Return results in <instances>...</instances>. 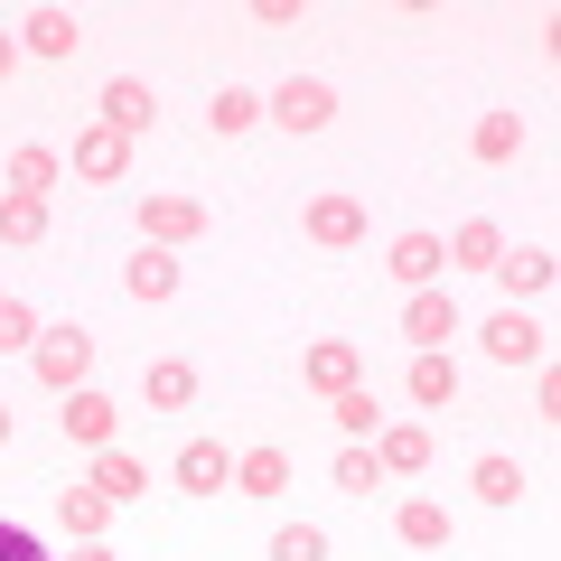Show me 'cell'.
Returning <instances> with one entry per match:
<instances>
[{
  "label": "cell",
  "mask_w": 561,
  "mask_h": 561,
  "mask_svg": "<svg viewBox=\"0 0 561 561\" xmlns=\"http://www.w3.org/2000/svg\"><path fill=\"white\" fill-rule=\"evenodd\" d=\"M28 365H38V383H47V393H76V383L94 375V337H84V328H38Z\"/></svg>",
  "instance_id": "1"
},
{
  "label": "cell",
  "mask_w": 561,
  "mask_h": 561,
  "mask_svg": "<svg viewBox=\"0 0 561 561\" xmlns=\"http://www.w3.org/2000/svg\"><path fill=\"white\" fill-rule=\"evenodd\" d=\"M262 122H280L290 140H309V131H328V122H337V94H328L319 76H290L272 103H262Z\"/></svg>",
  "instance_id": "2"
},
{
  "label": "cell",
  "mask_w": 561,
  "mask_h": 561,
  "mask_svg": "<svg viewBox=\"0 0 561 561\" xmlns=\"http://www.w3.org/2000/svg\"><path fill=\"white\" fill-rule=\"evenodd\" d=\"M300 234H309V243H328V253H356V243H365V206L346 197V187H328V197H309Z\"/></svg>",
  "instance_id": "3"
},
{
  "label": "cell",
  "mask_w": 561,
  "mask_h": 561,
  "mask_svg": "<svg viewBox=\"0 0 561 561\" xmlns=\"http://www.w3.org/2000/svg\"><path fill=\"white\" fill-rule=\"evenodd\" d=\"M402 337H412V356H440V346L459 337V300H449V290H412V300H402Z\"/></svg>",
  "instance_id": "4"
},
{
  "label": "cell",
  "mask_w": 561,
  "mask_h": 561,
  "mask_svg": "<svg viewBox=\"0 0 561 561\" xmlns=\"http://www.w3.org/2000/svg\"><path fill=\"white\" fill-rule=\"evenodd\" d=\"M206 234V206L197 197H160V187H150V197H140V243H197Z\"/></svg>",
  "instance_id": "5"
},
{
  "label": "cell",
  "mask_w": 561,
  "mask_h": 561,
  "mask_svg": "<svg viewBox=\"0 0 561 561\" xmlns=\"http://www.w3.org/2000/svg\"><path fill=\"white\" fill-rule=\"evenodd\" d=\"M57 431H66V440H76V449H113L122 412H113V402L94 393V383H76V393H66V412H57Z\"/></svg>",
  "instance_id": "6"
},
{
  "label": "cell",
  "mask_w": 561,
  "mask_h": 561,
  "mask_svg": "<svg viewBox=\"0 0 561 561\" xmlns=\"http://www.w3.org/2000/svg\"><path fill=\"white\" fill-rule=\"evenodd\" d=\"M300 375H309V393H346V383H365V346L356 337H319L300 356Z\"/></svg>",
  "instance_id": "7"
},
{
  "label": "cell",
  "mask_w": 561,
  "mask_h": 561,
  "mask_svg": "<svg viewBox=\"0 0 561 561\" xmlns=\"http://www.w3.org/2000/svg\"><path fill=\"white\" fill-rule=\"evenodd\" d=\"M76 179H103V187L131 179V140H122L113 122H84V131H76Z\"/></svg>",
  "instance_id": "8"
},
{
  "label": "cell",
  "mask_w": 561,
  "mask_h": 561,
  "mask_svg": "<svg viewBox=\"0 0 561 561\" xmlns=\"http://www.w3.org/2000/svg\"><path fill=\"white\" fill-rule=\"evenodd\" d=\"M383 272H393L402 290H440L449 253H440V234H402V243H393V262H383Z\"/></svg>",
  "instance_id": "9"
},
{
  "label": "cell",
  "mask_w": 561,
  "mask_h": 561,
  "mask_svg": "<svg viewBox=\"0 0 561 561\" xmlns=\"http://www.w3.org/2000/svg\"><path fill=\"white\" fill-rule=\"evenodd\" d=\"M140 402H150V412H187V402H197V365H187V356L140 365Z\"/></svg>",
  "instance_id": "10"
},
{
  "label": "cell",
  "mask_w": 561,
  "mask_h": 561,
  "mask_svg": "<svg viewBox=\"0 0 561 561\" xmlns=\"http://www.w3.org/2000/svg\"><path fill=\"white\" fill-rule=\"evenodd\" d=\"M103 122H113L122 140H131V131H150V122H160V94H150L140 76H113V84H103Z\"/></svg>",
  "instance_id": "11"
},
{
  "label": "cell",
  "mask_w": 561,
  "mask_h": 561,
  "mask_svg": "<svg viewBox=\"0 0 561 561\" xmlns=\"http://www.w3.org/2000/svg\"><path fill=\"white\" fill-rule=\"evenodd\" d=\"M76 47H84L76 10H28L20 20V57H76Z\"/></svg>",
  "instance_id": "12"
},
{
  "label": "cell",
  "mask_w": 561,
  "mask_h": 561,
  "mask_svg": "<svg viewBox=\"0 0 561 561\" xmlns=\"http://www.w3.org/2000/svg\"><path fill=\"white\" fill-rule=\"evenodd\" d=\"M122 290H131V300H150V309H160V300H179V262H169L160 243H140V253L122 262Z\"/></svg>",
  "instance_id": "13"
},
{
  "label": "cell",
  "mask_w": 561,
  "mask_h": 561,
  "mask_svg": "<svg viewBox=\"0 0 561 561\" xmlns=\"http://www.w3.org/2000/svg\"><path fill=\"white\" fill-rule=\"evenodd\" d=\"M375 459H383V478H421L431 468V431L421 421H393V431H375Z\"/></svg>",
  "instance_id": "14"
},
{
  "label": "cell",
  "mask_w": 561,
  "mask_h": 561,
  "mask_svg": "<svg viewBox=\"0 0 561 561\" xmlns=\"http://www.w3.org/2000/svg\"><path fill=\"white\" fill-rule=\"evenodd\" d=\"M496 280H505V300H542V290H552V253H542V243H524V253H496Z\"/></svg>",
  "instance_id": "15"
},
{
  "label": "cell",
  "mask_w": 561,
  "mask_h": 561,
  "mask_svg": "<svg viewBox=\"0 0 561 561\" xmlns=\"http://www.w3.org/2000/svg\"><path fill=\"white\" fill-rule=\"evenodd\" d=\"M486 356L496 365H542V328L524 309H505V319H486Z\"/></svg>",
  "instance_id": "16"
},
{
  "label": "cell",
  "mask_w": 561,
  "mask_h": 561,
  "mask_svg": "<svg viewBox=\"0 0 561 561\" xmlns=\"http://www.w3.org/2000/svg\"><path fill=\"white\" fill-rule=\"evenodd\" d=\"M225 478H234L225 440H187V449H179V486H187V496H225Z\"/></svg>",
  "instance_id": "17"
},
{
  "label": "cell",
  "mask_w": 561,
  "mask_h": 561,
  "mask_svg": "<svg viewBox=\"0 0 561 561\" xmlns=\"http://www.w3.org/2000/svg\"><path fill=\"white\" fill-rule=\"evenodd\" d=\"M440 253H449V272H496V253H505V234H496V225H486V216H468L459 234L440 243Z\"/></svg>",
  "instance_id": "18"
},
{
  "label": "cell",
  "mask_w": 561,
  "mask_h": 561,
  "mask_svg": "<svg viewBox=\"0 0 561 561\" xmlns=\"http://www.w3.org/2000/svg\"><path fill=\"white\" fill-rule=\"evenodd\" d=\"M84 486H94L103 505H122V496H140V486H150V468H140L131 449H94V478H84Z\"/></svg>",
  "instance_id": "19"
},
{
  "label": "cell",
  "mask_w": 561,
  "mask_h": 561,
  "mask_svg": "<svg viewBox=\"0 0 561 561\" xmlns=\"http://www.w3.org/2000/svg\"><path fill=\"white\" fill-rule=\"evenodd\" d=\"M234 486H243V496H280V486H290V449H272V440L243 449V459H234Z\"/></svg>",
  "instance_id": "20"
},
{
  "label": "cell",
  "mask_w": 561,
  "mask_h": 561,
  "mask_svg": "<svg viewBox=\"0 0 561 561\" xmlns=\"http://www.w3.org/2000/svg\"><path fill=\"white\" fill-rule=\"evenodd\" d=\"M393 534L412 542V552H449V505L412 496V505H402V515H393Z\"/></svg>",
  "instance_id": "21"
},
{
  "label": "cell",
  "mask_w": 561,
  "mask_h": 561,
  "mask_svg": "<svg viewBox=\"0 0 561 561\" xmlns=\"http://www.w3.org/2000/svg\"><path fill=\"white\" fill-rule=\"evenodd\" d=\"M468 150H478L486 169H496V160H515V150H524V113H478V131H468Z\"/></svg>",
  "instance_id": "22"
},
{
  "label": "cell",
  "mask_w": 561,
  "mask_h": 561,
  "mask_svg": "<svg viewBox=\"0 0 561 561\" xmlns=\"http://www.w3.org/2000/svg\"><path fill=\"white\" fill-rule=\"evenodd\" d=\"M328 421H337L346 440H375V431H383V412H375V393H365V383H346V393H328Z\"/></svg>",
  "instance_id": "23"
},
{
  "label": "cell",
  "mask_w": 561,
  "mask_h": 561,
  "mask_svg": "<svg viewBox=\"0 0 561 561\" xmlns=\"http://www.w3.org/2000/svg\"><path fill=\"white\" fill-rule=\"evenodd\" d=\"M47 234V197H20V187H0V243H38Z\"/></svg>",
  "instance_id": "24"
},
{
  "label": "cell",
  "mask_w": 561,
  "mask_h": 561,
  "mask_svg": "<svg viewBox=\"0 0 561 561\" xmlns=\"http://www.w3.org/2000/svg\"><path fill=\"white\" fill-rule=\"evenodd\" d=\"M402 383H412V402H431V412L459 402V365H449V356H412V375H402Z\"/></svg>",
  "instance_id": "25"
},
{
  "label": "cell",
  "mask_w": 561,
  "mask_h": 561,
  "mask_svg": "<svg viewBox=\"0 0 561 561\" xmlns=\"http://www.w3.org/2000/svg\"><path fill=\"white\" fill-rule=\"evenodd\" d=\"M468 486H478L486 505H524V468L505 459V449H486V459H478V478H468Z\"/></svg>",
  "instance_id": "26"
},
{
  "label": "cell",
  "mask_w": 561,
  "mask_h": 561,
  "mask_svg": "<svg viewBox=\"0 0 561 561\" xmlns=\"http://www.w3.org/2000/svg\"><path fill=\"white\" fill-rule=\"evenodd\" d=\"M57 150H38V140H28V150H10V187H20V197H47V187H57Z\"/></svg>",
  "instance_id": "27"
},
{
  "label": "cell",
  "mask_w": 561,
  "mask_h": 561,
  "mask_svg": "<svg viewBox=\"0 0 561 561\" xmlns=\"http://www.w3.org/2000/svg\"><path fill=\"white\" fill-rule=\"evenodd\" d=\"M57 515H66V534H76V542H94L103 524H113V505H103L94 486H66V496H57Z\"/></svg>",
  "instance_id": "28"
},
{
  "label": "cell",
  "mask_w": 561,
  "mask_h": 561,
  "mask_svg": "<svg viewBox=\"0 0 561 561\" xmlns=\"http://www.w3.org/2000/svg\"><path fill=\"white\" fill-rule=\"evenodd\" d=\"M206 122H216L225 140H234V131H253V122H262V94H243V84H225V94L206 103Z\"/></svg>",
  "instance_id": "29"
},
{
  "label": "cell",
  "mask_w": 561,
  "mask_h": 561,
  "mask_svg": "<svg viewBox=\"0 0 561 561\" xmlns=\"http://www.w3.org/2000/svg\"><path fill=\"white\" fill-rule=\"evenodd\" d=\"M337 486H346V496H375V486H383V459H375L365 440H346V449H337Z\"/></svg>",
  "instance_id": "30"
},
{
  "label": "cell",
  "mask_w": 561,
  "mask_h": 561,
  "mask_svg": "<svg viewBox=\"0 0 561 561\" xmlns=\"http://www.w3.org/2000/svg\"><path fill=\"white\" fill-rule=\"evenodd\" d=\"M272 561H328V534H319V524H280V534H272Z\"/></svg>",
  "instance_id": "31"
},
{
  "label": "cell",
  "mask_w": 561,
  "mask_h": 561,
  "mask_svg": "<svg viewBox=\"0 0 561 561\" xmlns=\"http://www.w3.org/2000/svg\"><path fill=\"white\" fill-rule=\"evenodd\" d=\"M0 346H38V309L28 300H0Z\"/></svg>",
  "instance_id": "32"
},
{
  "label": "cell",
  "mask_w": 561,
  "mask_h": 561,
  "mask_svg": "<svg viewBox=\"0 0 561 561\" xmlns=\"http://www.w3.org/2000/svg\"><path fill=\"white\" fill-rule=\"evenodd\" d=\"M0 561H47V542L28 524H0Z\"/></svg>",
  "instance_id": "33"
},
{
  "label": "cell",
  "mask_w": 561,
  "mask_h": 561,
  "mask_svg": "<svg viewBox=\"0 0 561 561\" xmlns=\"http://www.w3.org/2000/svg\"><path fill=\"white\" fill-rule=\"evenodd\" d=\"M534 412L561 421V375H552V365H534Z\"/></svg>",
  "instance_id": "34"
},
{
  "label": "cell",
  "mask_w": 561,
  "mask_h": 561,
  "mask_svg": "<svg viewBox=\"0 0 561 561\" xmlns=\"http://www.w3.org/2000/svg\"><path fill=\"white\" fill-rule=\"evenodd\" d=\"M20 76V38H10V28H0V84Z\"/></svg>",
  "instance_id": "35"
},
{
  "label": "cell",
  "mask_w": 561,
  "mask_h": 561,
  "mask_svg": "<svg viewBox=\"0 0 561 561\" xmlns=\"http://www.w3.org/2000/svg\"><path fill=\"white\" fill-rule=\"evenodd\" d=\"M76 561H113V552H103V542H76Z\"/></svg>",
  "instance_id": "36"
},
{
  "label": "cell",
  "mask_w": 561,
  "mask_h": 561,
  "mask_svg": "<svg viewBox=\"0 0 561 561\" xmlns=\"http://www.w3.org/2000/svg\"><path fill=\"white\" fill-rule=\"evenodd\" d=\"M0 449H10V402H0Z\"/></svg>",
  "instance_id": "37"
},
{
  "label": "cell",
  "mask_w": 561,
  "mask_h": 561,
  "mask_svg": "<svg viewBox=\"0 0 561 561\" xmlns=\"http://www.w3.org/2000/svg\"><path fill=\"white\" fill-rule=\"evenodd\" d=\"M0 300H10V290H0Z\"/></svg>",
  "instance_id": "38"
}]
</instances>
